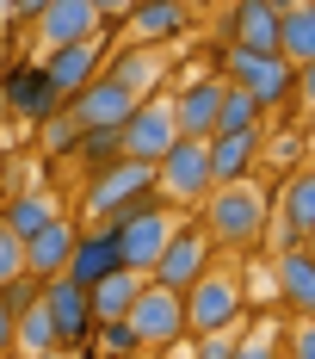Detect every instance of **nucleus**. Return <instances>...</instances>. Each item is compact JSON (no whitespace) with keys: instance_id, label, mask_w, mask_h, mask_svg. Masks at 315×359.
Returning <instances> with one entry per match:
<instances>
[{"instance_id":"nucleus-6","label":"nucleus","mask_w":315,"mask_h":359,"mask_svg":"<svg viewBox=\"0 0 315 359\" xmlns=\"http://www.w3.org/2000/svg\"><path fill=\"white\" fill-rule=\"evenodd\" d=\"M0 106H6V118H25V124H50L56 111L69 106L56 87H50V74H43V62H25V56H13L6 69H0Z\"/></svg>"},{"instance_id":"nucleus-27","label":"nucleus","mask_w":315,"mask_h":359,"mask_svg":"<svg viewBox=\"0 0 315 359\" xmlns=\"http://www.w3.org/2000/svg\"><path fill=\"white\" fill-rule=\"evenodd\" d=\"M260 130H266V111H260V100L223 81V118H216V137H260Z\"/></svg>"},{"instance_id":"nucleus-31","label":"nucleus","mask_w":315,"mask_h":359,"mask_svg":"<svg viewBox=\"0 0 315 359\" xmlns=\"http://www.w3.org/2000/svg\"><path fill=\"white\" fill-rule=\"evenodd\" d=\"M37 143H43V161H74V149H80V124H74V111L62 106L43 130H37Z\"/></svg>"},{"instance_id":"nucleus-9","label":"nucleus","mask_w":315,"mask_h":359,"mask_svg":"<svg viewBox=\"0 0 315 359\" xmlns=\"http://www.w3.org/2000/svg\"><path fill=\"white\" fill-rule=\"evenodd\" d=\"M216 174H210V143L179 137L174 155L161 161V205H210Z\"/></svg>"},{"instance_id":"nucleus-43","label":"nucleus","mask_w":315,"mask_h":359,"mask_svg":"<svg viewBox=\"0 0 315 359\" xmlns=\"http://www.w3.org/2000/svg\"><path fill=\"white\" fill-rule=\"evenodd\" d=\"M0 111H6V106H0Z\"/></svg>"},{"instance_id":"nucleus-18","label":"nucleus","mask_w":315,"mask_h":359,"mask_svg":"<svg viewBox=\"0 0 315 359\" xmlns=\"http://www.w3.org/2000/svg\"><path fill=\"white\" fill-rule=\"evenodd\" d=\"M118 273H130L118 236H111V229H80V248H74V260H69L62 279H74L80 291H93V285H105V279H118Z\"/></svg>"},{"instance_id":"nucleus-34","label":"nucleus","mask_w":315,"mask_h":359,"mask_svg":"<svg viewBox=\"0 0 315 359\" xmlns=\"http://www.w3.org/2000/svg\"><path fill=\"white\" fill-rule=\"evenodd\" d=\"M235 334H241V328H229V334H204V341H192V359H235Z\"/></svg>"},{"instance_id":"nucleus-33","label":"nucleus","mask_w":315,"mask_h":359,"mask_svg":"<svg viewBox=\"0 0 315 359\" xmlns=\"http://www.w3.org/2000/svg\"><path fill=\"white\" fill-rule=\"evenodd\" d=\"M13 279H25V242L0 223V291L13 285Z\"/></svg>"},{"instance_id":"nucleus-39","label":"nucleus","mask_w":315,"mask_h":359,"mask_svg":"<svg viewBox=\"0 0 315 359\" xmlns=\"http://www.w3.org/2000/svg\"><path fill=\"white\" fill-rule=\"evenodd\" d=\"M50 359H87V353H50Z\"/></svg>"},{"instance_id":"nucleus-11","label":"nucleus","mask_w":315,"mask_h":359,"mask_svg":"<svg viewBox=\"0 0 315 359\" xmlns=\"http://www.w3.org/2000/svg\"><path fill=\"white\" fill-rule=\"evenodd\" d=\"M223 37H229V50L279 56L284 50V6L279 0H235V6L223 13Z\"/></svg>"},{"instance_id":"nucleus-21","label":"nucleus","mask_w":315,"mask_h":359,"mask_svg":"<svg viewBox=\"0 0 315 359\" xmlns=\"http://www.w3.org/2000/svg\"><path fill=\"white\" fill-rule=\"evenodd\" d=\"M186 19H192V6H174V0H136V6H130V32H136L142 50L179 37V32H186Z\"/></svg>"},{"instance_id":"nucleus-8","label":"nucleus","mask_w":315,"mask_h":359,"mask_svg":"<svg viewBox=\"0 0 315 359\" xmlns=\"http://www.w3.org/2000/svg\"><path fill=\"white\" fill-rule=\"evenodd\" d=\"M179 143V111H174V93H155V100H142L136 118L124 124V161H148V168H161Z\"/></svg>"},{"instance_id":"nucleus-40","label":"nucleus","mask_w":315,"mask_h":359,"mask_svg":"<svg viewBox=\"0 0 315 359\" xmlns=\"http://www.w3.org/2000/svg\"><path fill=\"white\" fill-rule=\"evenodd\" d=\"M0 180H6V149H0Z\"/></svg>"},{"instance_id":"nucleus-23","label":"nucleus","mask_w":315,"mask_h":359,"mask_svg":"<svg viewBox=\"0 0 315 359\" xmlns=\"http://www.w3.org/2000/svg\"><path fill=\"white\" fill-rule=\"evenodd\" d=\"M56 217H62V211H56V198H50V192H13V198H6V211H0V223H6L19 242H31V236H43Z\"/></svg>"},{"instance_id":"nucleus-42","label":"nucleus","mask_w":315,"mask_h":359,"mask_svg":"<svg viewBox=\"0 0 315 359\" xmlns=\"http://www.w3.org/2000/svg\"><path fill=\"white\" fill-rule=\"evenodd\" d=\"M0 13H6V6H0Z\"/></svg>"},{"instance_id":"nucleus-10","label":"nucleus","mask_w":315,"mask_h":359,"mask_svg":"<svg viewBox=\"0 0 315 359\" xmlns=\"http://www.w3.org/2000/svg\"><path fill=\"white\" fill-rule=\"evenodd\" d=\"M130 328H136L142 353H174L179 341H192L186 334V297H174L161 285H142L136 310H130Z\"/></svg>"},{"instance_id":"nucleus-32","label":"nucleus","mask_w":315,"mask_h":359,"mask_svg":"<svg viewBox=\"0 0 315 359\" xmlns=\"http://www.w3.org/2000/svg\"><path fill=\"white\" fill-rule=\"evenodd\" d=\"M93 347H99L105 359H142V341L130 323H105L99 334H93Z\"/></svg>"},{"instance_id":"nucleus-30","label":"nucleus","mask_w":315,"mask_h":359,"mask_svg":"<svg viewBox=\"0 0 315 359\" xmlns=\"http://www.w3.org/2000/svg\"><path fill=\"white\" fill-rule=\"evenodd\" d=\"M74 161H80L87 174H105V168H118V161H124V130H80V149H74Z\"/></svg>"},{"instance_id":"nucleus-26","label":"nucleus","mask_w":315,"mask_h":359,"mask_svg":"<svg viewBox=\"0 0 315 359\" xmlns=\"http://www.w3.org/2000/svg\"><path fill=\"white\" fill-rule=\"evenodd\" d=\"M290 69H315V0L303 6H284V50H279Z\"/></svg>"},{"instance_id":"nucleus-14","label":"nucleus","mask_w":315,"mask_h":359,"mask_svg":"<svg viewBox=\"0 0 315 359\" xmlns=\"http://www.w3.org/2000/svg\"><path fill=\"white\" fill-rule=\"evenodd\" d=\"M136 106H142V100L124 87V81H111V74H99L80 100H69V111H74L80 130H124V124L136 118Z\"/></svg>"},{"instance_id":"nucleus-38","label":"nucleus","mask_w":315,"mask_h":359,"mask_svg":"<svg viewBox=\"0 0 315 359\" xmlns=\"http://www.w3.org/2000/svg\"><path fill=\"white\" fill-rule=\"evenodd\" d=\"M303 254H309V260H315V229H309V236H303Z\"/></svg>"},{"instance_id":"nucleus-4","label":"nucleus","mask_w":315,"mask_h":359,"mask_svg":"<svg viewBox=\"0 0 315 359\" xmlns=\"http://www.w3.org/2000/svg\"><path fill=\"white\" fill-rule=\"evenodd\" d=\"M223 81L260 100V111H284L297 100V69L284 56H253V50H229L223 43Z\"/></svg>"},{"instance_id":"nucleus-36","label":"nucleus","mask_w":315,"mask_h":359,"mask_svg":"<svg viewBox=\"0 0 315 359\" xmlns=\"http://www.w3.org/2000/svg\"><path fill=\"white\" fill-rule=\"evenodd\" d=\"M0 359H19V323H13L6 304H0Z\"/></svg>"},{"instance_id":"nucleus-13","label":"nucleus","mask_w":315,"mask_h":359,"mask_svg":"<svg viewBox=\"0 0 315 359\" xmlns=\"http://www.w3.org/2000/svg\"><path fill=\"white\" fill-rule=\"evenodd\" d=\"M99 19H105L99 0H43V13H37V37H43V50H69V43L99 37L105 32Z\"/></svg>"},{"instance_id":"nucleus-16","label":"nucleus","mask_w":315,"mask_h":359,"mask_svg":"<svg viewBox=\"0 0 315 359\" xmlns=\"http://www.w3.org/2000/svg\"><path fill=\"white\" fill-rule=\"evenodd\" d=\"M174 111H179V137L210 143L216 137V118H223V74H192L174 93Z\"/></svg>"},{"instance_id":"nucleus-17","label":"nucleus","mask_w":315,"mask_h":359,"mask_svg":"<svg viewBox=\"0 0 315 359\" xmlns=\"http://www.w3.org/2000/svg\"><path fill=\"white\" fill-rule=\"evenodd\" d=\"M80 229H87V223L56 217L43 236H31V242H25V279H37V285L62 279V273H69V260H74V248H80Z\"/></svg>"},{"instance_id":"nucleus-15","label":"nucleus","mask_w":315,"mask_h":359,"mask_svg":"<svg viewBox=\"0 0 315 359\" xmlns=\"http://www.w3.org/2000/svg\"><path fill=\"white\" fill-rule=\"evenodd\" d=\"M43 74H50V87H56L62 100H80V93L105 74V32L87 37V43H69V50H50V56H43Z\"/></svg>"},{"instance_id":"nucleus-29","label":"nucleus","mask_w":315,"mask_h":359,"mask_svg":"<svg viewBox=\"0 0 315 359\" xmlns=\"http://www.w3.org/2000/svg\"><path fill=\"white\" fill-rule=\"evenodd\" d=\"M235 359H284V328L272 316H253V323L235 334Z\"/></svg>"},{"instance_id":"nucleus-25","label":"nucleus","mask_w":315,"mask_h":359,"mask_svg":"<svg viewBox=\"0 0 315 359\" xmlns=\"http://www.w3.org/2000/svg\"><path fill=\"white\" fill-rule=\"evenodd\" d=\"M142 273H118V279H105V285H93L87 297H93V316H99V328L105 323H130V310H136V297H142Z\"/></svg>"},{"instance_id":"nucleus-22","label":"nucleus","mask_w":315,"mask_h":359,"mask_svg":"<svg viewBox=\"0 0 315 359\" xmlns=\"http://www.w3.org/2000/svg\"><path fill=\"white\" fill-rule=\"evenodd\" d=\"M260 161V137H210V174L216 186H247Z\"/></svg>"},{"instance_id":"nucleus-5","label":"nucleus","mask_w":315,"mask_h":359,"mask_svg":"<svg viewBox=\"0 0 315 359\" xmlns=\"http://www.w3.org/2000/svg\"><path fill=\"white\" fill-rule=\"evenodd\" d=\"M241 323V279L229 266H210L198 285L186 291V334L204 341V334H229Z\"/></svg>"},{"instance_id":"nucleus-35","label":"nucleus","mask_w":315,"mask_h":359,"mask_svg":"<svg viewBox=\"0 0 315 359\" xmlns=\"http://www.w3.org/2000/svg\"><path fill=\"white\" fill-rule=\"evenodd\" d=\"M284 359H315V323H290V334H284Z\"/></svg>"},{"instance_id":"nucleus-37","label":"nucleus","mask_w":315,"mask_h":359,"mask_svg":"<svg viewBox=\"0 0 315 359\" xmlns=\"http://www.w3.org/2000/svg\"><path fill=\"white\" fill-rule=\"evenodd\" d=\"M297 100L315 111V69H297Z\"/></svg>"},{"instance_id":"nucleus-12","label":"nucleus","mask_w":315,"mask_h":359,"mask_svg":"<svg viewBox=\"0 0 315 359\" xmlns=\"http://www.w3.org/2000/svg\"><path fill=\"white\" fill-rule=\"evenodd\" d=\"M43 310H50V323H56V334H62V347H69V353H80V347L99 334L93 297L74 285V279H50V285H43Z\"/></svg>"},{"instance_id":"nucleus-2","label":"nucleus","mask_w":315,"mask_h":359,"mask_svg":"<svg viewBox=\"0 0 315 359\" xmlns=\"http://www.w3.org/2000/svg\"><path fill=\"white\" fill-rule=\"evenodd\" d=\"M148 198H161V168H148V161H118V168H105V174H87L80 217H87V229H105L111 217H124L130 205H148Z\"/></svg>"},{"instance_id":"nucleus-3","label":"nucleus","mask_w":315,"mask_h":359,"mask_svg":"<svg viewBox=\"0 0 315 359\" xmlns=\"http://www.w3.org/2000/svg\"><path fill=\"white\" fill-rule=\"evenodd\" d=\"M105 229L118 236V248H124V266L148 279V273H155V260L167 254V242L179 236V217H174V205L148 198V205H130L124 217H111Z\"/></svg>"},{"instance_id":"nucleus-1","label":"nucleus","mask_w":315,"mask_h":359,"mask_svg":"<svg viewBox=\"0 0 315 359\" xmlns=\"http://www.w3.org/2000/svg\"><path fill=\"white\" fill-rule=\"evenodd\" d=\"M204 236L223 254H247V248H266V223H272V198L247 180V186H216L204 205Z\"/></svg>"},{"instance_id":"nucleus-24","label":"nucleus","mask_w":315,"mask_h":359,"mask_svg":"<svg viewBox=\"0 0 315 359\" xmlns=\"http://www.w3.org/2000/svg\"><path fill=\"white\" fill-rule=\"evenodd\" d=\"M105 74H111V81H124L136 100H155V81H161V56H155V50H142V43H130V50H118V56L105 62Z\"/></svg>"},{"instance_id":"nucleus-7","label":"nucleus","mask_w":315,"mask_h":359,"mask_svg":"<svg viewBox=\"0 0 315 359\" xmlns=\"http://www.w3.org/2000/svg\"><path fill=\"white\" fill-rule=\"evenodd\" d=\"M210 266H216V242L204 236V223H179V236L167 242V254L155 260L148 285H161V291H174V297H186V291L198 285Z\"/></svg>"},{"instance_id":"nucleus-19","label":"nucleus","mask_w":315,"mask_h":359,"mask_svg":"<svg viewBox=\"0 0 315 359\" xmlns=\"http://www.w3.org/2000/svg\"><path fill=\"white\" fill-rule=\"evenodd\" d=\"M272 285H279V304L297 316V323H315V260L303 248L272 260Z\"/></svg>"},{"instance_id":"nucleus-28","label":"nucleus","mask_w":315,"mask_h":359,"mask_svg":"<svg viewBox=\"0 0 315 359\" xmlns=\"http://www.w3.org/2000/svg\"><path fill=\"white\" fill-rule=\"evenodd\" d=\"M50 353H69V347H62V334H56V323H50L43 297H37L31 310L19 316V359H50Z\"/></svg>"},{"instance_id":"nucleus-20","label":"nucleus","mask_w":315,"mask_h":359,"mask_svg":"<svg viewBox=\"0 0 315 359\" xmlns=\"http://www.w3.org/2000/svg\"><path fill=\"white\" fill-rule=\"evenodd\" d=\"M272 205H279V223L303 242V236L315 229V161H303V168L284 174V186L272 192Z\"/></svg>"},{"instance_id":"nucleus-41","label":"nucleus","mask_w":315,"mask_h":359,"mask_svg":"<svg viewBox=\"0 0 315 359\" xmlns=\"http://www.w3.org/2000/svg\"><path fill=\"white\" fill-rule=\"evenodd\" d=\"M142 359H167V353H142Z\"/></svg>"}]
</instances>
